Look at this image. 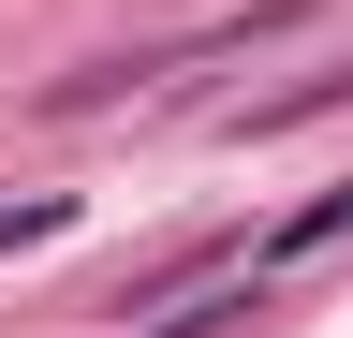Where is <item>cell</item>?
I'll return each mask as SVG.
<instances>
[{
	"label": "cell",
	"instance_id": "cell-2",
	"mask_svg": "<svg viewBox=\"0 0 353 338\" xmlns=\"http://www.w3.org/2000/svg\"><path fill=\"white\" fill-rule=\"evenodd\" d=\"M30 235H59V191H0V250H30Z\"/></svg>",
	"mask_w": 353,
	"mask_h": 338
},
{
	"label": "cell",
	"instance_id": "cell-1",
	"mask_svg": "<svg viewBox=\"0 0 353 338\" xmlns=\"http://www.w3.org/2000/svg\"><path fill=\"white\" fill-rule=\"evenodd\" d=\"M339 235H353V177H339V191H309V206H294L280 235H250V265L280 279V265H309V250H339Z\"/></svg>",
	"mask_w": 353,
	"mask_h": 338
}]
</instances>
